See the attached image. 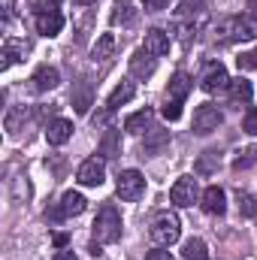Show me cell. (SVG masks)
Returning a JSON list of instances; mask_svg holds the SVG:
<instances>
[{
	"label": "cell",
	"mask_w": 257,
	"mask_h": 260,
	"mask_svg": "<svg viewBox=\"0 0 257 260\" xmlns=\"http://www.w3.org/2000/svg\"><path fill=\"white\" fill-rule=\"evenodd\" d=\"M218 37L224 43H248L257 37V18L251 15H233L218 24Z\"/></svg>",
	"instance_id": "cell-1"
},
{
	"label": "cell",
	"mask_w": 257,
	"mask_h": 260,
	"mask_svg": "<svg viewBox=\"0 0 257 260\" xmlns=\"http://www.w3.org/2000/svg\"><path fill=\"white\" fill-rule=\"evenodd\" d=\"M121 239V215L115 206H103L97 212V221H94V242L100 245H109V242H118Z\"/></svg>",
	"instance_id": "cell-2"
},
{
	"label": "cell",
	"mask_w": 257,
	"mask_h": 260,
	"mask_svg": "<svg viewBox=\"0 0 257 260\" xmlns=\"http://www.w3.org/2000/svg\"><path fill=\"white\" fill-rule=\"evenodd\" d=\"M151 242L154 245H160V248H167V245H173V242H179V236H182V224H179V218L173 215V212H157L154 215V221H151Z\"/></svg>",
	"instance_id": "cell-3"
},
{
	"label": "cell",
	"mask_w": 257,
	"mask_h": 260,
	"mask_svg": "<svg viewBox=\"0 0 257 260\" xmlns=\"http://www.w3.org/2000/svg\"><path fill=\"white\" fill-rule=\"evenodd\" d=\"M115 194L121 197L124 203H136L139 197L145 194V179H142V173H139V170H124V173H118Z\"/></svg>",
	"instance_id": "cell-4"
},
{
	"label": "cell",
	"mask_w": 257,
	"mask_h": 260,
	"mask_svg": "<svg viewBox=\"0 0 257 260\" xmlns=\"http://www.w3.org/2000/svg\"><path fill=\"white\" fill-rule=\"evenodd\" d=\"M200 197L203 194H200V185H197L194 176H182V179H176V185L170 188V200H173V206H179V209L194 206Z\"/></svg>",
	"instance_id": "cell-5"
},
{
	"label": "cell",
	"mask_w": 257,
	"mask_h": 260,
	"mask_svg": "<svg viewBox=\"0 0 257 260\" xmlns=\"http://www.w3.org/2000/svg\"><path fill=\"white\" fill-rule=\"evenodd\" d=\"M103 179H106V160L103 157H88V160H82V167H79V173H76V182L79 185H85V188H97V185H103Z\"/></svg>",
	"instance_id": "cell-6"
},
{
	"label": "cell",
	"mask_w": 257,
	"mask_h": 260,
	"mask_svg": "<svg viewBox=\"0 0 257 260\" xmlns=\"http://www.w3.org/2000/svg\"><path fill=\"white\" fill-rule=\"evenodd\" d=\"M221 121H224L221 109L212 106V103H203V106H197V112H194V133L206 136V133H212V130L221 127Z\"/></svg>",
	"instance_id": "cell-7"
},
{
	"label": "cell",
	"mask_w": 257,
	"mask_h": 260,
	"mask_svg": "<svg viewBox=\"0 0 257 260\" xmlns=\"http://www.w3.org/2000/svg\"><path fill=\"white\" fill-rule=\"evenodd\" d=\"M200 88H203L206 94H218V91L230 88V76H227V70H224L221 64H209L206 67V73H203V79H200Z\"/></svg>",
	"instance_id": "cell-8"
},
{
	"label": "cell",
	"mask_w": 257,
	"mask_h": 260,
	"mask_svg": "<svg viewBox=\"0 0 257 260\" xmlns=\"http://www.w3.org/2000/svg\"><path fill=\"white\" fill-rule=\"evenodd\" d=\"M61 27H64V15L55 9V6H43L40 12H37V34H43V37H58L61 34Z\"/></svg>",
	"instance_id": "cell-9"
},
{
	"label": "cell",
	"mask_w": 257,
	"mask_h": 260,
	"mask_svg": "<svg viewBox=\"0 0 257 260\" xmlns=\"http://www.w3.org/2000/svg\"><path fill=\"white\" fill-rule=\"evenodd\" d=\"M200 206H203L206 215H224L227 212V194L218 185H209L203 191V197H200Z\"/></svg>",
	"instance_id": "cell-10"
},
{
	"label": "cell",
	"mask_w": 257,
	"mask_h": 260,
	"mask_svg": "<svg viewBox=\"0 0 257 260\" xmlns=\"http://www.w3.org/2000/svg\"><path fill=\"white\" fill-rule=\"evenodd\" d=\"M88 209V200L79 194V191H67L55 209V218H73V215H82Z\"/></svg>",
	"instance_id": "cell-11"
},
{
	"label": "cell",
	"mask_w": 257,
	"mask_h": 260,
	"mask_svg": "<svg viewBox=\"0 0 257 260\" xmlns=\"http://www.w3.org/2000/svg\"><path fill=\"white\" fill-rule=\"evenodd\" d=\"M70 136H73V121H67V118L49 121V127H46L49 145H64V142H70Z\"/></svg>",
	"instance_id": "cell-12"
},
{
	"label": "cell",
	"mask_w": 257,
	"mask_h": 260,
	"mask_svg": "<svg viewBox=\"0 0 257 260\" xmlns=\"http://www.w3.org/2000/svg\"><path fill=\"white\" fill-rule=\"evenodd\" d=\"M142 49H145L151 58H160V55H167V52H170V37H167L164 30H157V27H154V30H148V34H145Z\"/></svg>",
	"instance_id": "cell-13"
},
{
	"label": "cell",
	"mask_w": 257,
	"mask_h": 260,
	"mask_svg": "<svg viewBox=\"0 0 257 260\" xmlns=\"http://www.w3.org/2000/svg\"><path fill=\"white\" fill-rule=\"evenodd\" d=\"M24 55H27V43L9 37V40L3 43V61H0V70H9L15 61H24Z\"/></svg>",
	"instance_id": "cell-14"
},
{
	"label": "cell",
	"mask_w": 257,
	"mask_h": 260,
	"mask_svg": "<svg viewBox=\"0 0 257 260\" xmlns=\"http://www.w3.org/2000/svg\"><path fill=\"white\" fill-rule=\"evenodd\" d=\"M30 82H34V91H52V88H58L61 73H58L55 67H40V70L30 76Z\"/></svg>",
	"instance_id": "cell-15"
},
{
	"label": "cell",
	"mask_w": 257,
	"mask_h": 260,
	"mask_svg": "<svg viewBox=\"0 0 257 260\" xmlns=\"http://www.w3.org/2000/svg\"><path fill=\"white\" fill-rule=\"evenodd\" d=\"M133 94H136V88H133V82H121V85H115V91L106 97V112H115L118 106H124L133 100Z\"/></svg>",
	"instance_id": "cell-16"
},
{
	"label": "cell",
	"mask_w": 257,
	"mask_h": 260,
	"mask_svg": "<svg viewBox=\"0 0 257 260\" xmlns=\"http://www.w3.org/2000/svg\"><path fill=\"white\" fill-rule=\"evenodd\" d=\"M130 73H133V76H139V79H148V76L154 73V58H151L145 49L133 52V58H130Z\"/></svg>",
	"instance_id": "cell-17"
},
{
	"label": "cell",
	"mask_w": 257,
	"mask_h": 260,
	"mask_svg": "<svg viewBox=\"0 0 257 260\" xmlns=\"http://www.w3.org/2000/svg\"><path fill=\"white\" fill-rule=\"evenodd\" d=\"M151 118H154V112L145 106V109H139V112H133V115L124 118V130H127V133H142V130L151 124Z\"/></svg>",
	"instance_id": "cell-18"
},
{
	"label": "cell",
	"mask_w": 257,
	"mask_h": 260,
	"mask_svg": "<svg viewBox=\"0 0 257 260\" xmlns=\"http://www.w3.org/2000/svg\"><path fill=\"white\" fill-rule=\"evenodd\" d=\"M188 91H191V79H188V73H176V76L170 79V88H167L170 100H185Z\"/></svg>",
	"instance_id": "cell-19"
},
{
	"label": "cell",
	"mask_w": 257,
	"mask_h": 260,
	"mask_svg": "<svg viewBox=\"0 0 257 260\" xmlns=\"http://www.w3.org/2000/svg\"><path fill=\"white\" fill-rule=\"evenodd\" d=\"M230 97H233V103H251V97H254L251 82H245V79H230Z\"/></svg>",
	"instance_id": "cell-20"
},
{
	"label": "cell",
	"mask_w": 257,
	"mask_h": 260,
	"mask_svg": "<svg viewBox=\"0 0 257 260\" xmlns=\"http://www.w3.org/2000/svg\"><path fill=\"white\" fill-rule=\"evenodd\" d=\"M27 121V109L24 106H12L9 112H6V121H3V127H6V133L9 136H15L18 130H21V124Z\"/></svg>",
	"instance_id": "cell-21"
},
{
	"label": "cell",
	"mask_w": 257,
	"mask_h": 260,
	"mask_svg": "<svg viewBox=\"0 0 257 260\" xmlns=\"http://www.w3.org/2000/svg\"><path fill=\"white\" fill-rule=\"evenodd\" d=\"M182 260H212L209 257V248L203 239H188L185 248H182Z\"/></svg>",
	"instance_id": "cell-22"
},
{
	"label": "cell",
	"mask_w": 257,
	"mask_h": 260,
	"mask_svg": "<svg viewBox=\"0 0 257 260\" xmlns=\"http://www.w3.org/2000/svg\"><path fill=\"white\" fill-rule=\"evenodd\" d=\"M170 145V133L167 130H151V136L142 142V151L145 154H157L160 148H167Z\"/></svg>",
	"instance_id": "cell-23"
},
{
	"label": "cell",
	"mask_w": 257,
	"mask_h": 260,
	"mask_svg": "<svg viewBox=\"0 0 257 260\" xmlns=\"http://www.w3.org/2000/svg\"><path fill=\"white\" fill-rule=\"evenodd\" d=\"M100 151H103L106 157H118V154H121V133H118V130H106V136H103V142H100Z\"/></svg>",
	"instance_id": "cell-24"
},
{
	"label": "cell",
	"mask_w": 257,
	"mask_h": 260,
	"mask_svg": "<svg viewBox=\"0 0 257 260\" xmlns=\"http://www.w3.org/2000/svg\"><path fill=\"white\" fill-rule=\"evenodd\" d=\"M112 21H115V24H133V21H136V12H133V3H130V0H118V3H115Z\"/></svg>",
	"instance_id": "cell-25"
},
{
	"label": "cell",
	"mask_w": 257,
	"mask_h": 260,
	"mask_svg": "<svg viewBox=\"0 0 257 260\" xmlns=\"http://www.w3.org/2000/svg\"><path fill=\"white\" fill-rule=\"evenodd\" d=\"M112 52H115V37H112V34H103V37L94 43V58H97V61H106V58H112Z\"/></svg>",
	"instance_id": "cell-26"
},
{
	"label": "cell",
	"mask_w": 257,
	"mask_h": 260,
	"mask_svg": "<svg viewBox=\"0 0 257 260\" xmlns=\"http://www.w3.org/2000/svg\"><path fill=\"white\" fill-rule=\"evenodd\" d=\"M218 167V151H203V157L197 160V173L200 176H212Z\"/></svg>",
	"instance_id": "cell-27"
},
{
	"label": "cell",
	"mask_w": 257,
	"mask_h": 260,
	"mask_svg": "<svg viewBox=\"0 0 257 260\" xmlns=\"http://www.w3.org/2000/svg\"><path fill=\"white\" fill-rule=\"evenodd\" d=\"M257 164V145H251L248 151H242L236 160H233V170H248V167H254Z\"/></svg>",
	"instance_id": "cell-28"
},
{
	"label": "cell",
	"mask_w": 257,
	"mask_h": 260,
	"mask_svg": "<svg viewBox=\"0 0 257 260\" xmlns=\"http://www.w3.org/2000/svg\"><path fill=\"white\" fill-rule=\"evenodd\" d=\"M73 106H76V112H82V115L88 112V106H91V91H88V85L73 94Z\"/></svg>",
	"instance_id": "cell-29"
},
{
	"label": "cell",
	"mask_w": 257,
	"mask_h": 260,
	"mask_svg": "<svg viewBox=\"0 0 257 260\" xmlns=\"http://www.w3.org/2000/svg\"><path fill=\"white\" fill-rule=\"evenodd\" d=\"M164 118H167V121H179V118H182V100H167Z\"/></svg>",
	"instance_id": "cell-30"
},
{
	"label": "cell",
	"mask_w": 257,
	"mask_h": 260,
	"mask_svg": "<svg viewBox=\"0 0 257 260\" xmlns=\"http://www.w3.org/2000/svg\"><path fill=\"white\" fill-rule=\"evenodd\" d=\"M242 130H245L248 136H257V106H251V109L245 112V118H242Z\"/></svg>",
	"instance_id": "cell-31"
},
{
	"label": "cell",
	"mask_w": 257,
	"mask_h": 260,
	"mask_svg": "<svg viewBox=\"0 0 257 260\" xmlns=\"http://www.w3.org/2000/svg\"><path fill=\"white\" fill-rule=\"evenodd\" d=\"M239 212L245 215V218H251L257 212V206H254V197L251 194H239Z\"/></svg>",
	"instance_id": "cell-32"
},
{
	"label": "cell",
	"mask_w": 257,
	"mask_h": 260,
	"mask_svg": "<svg viewBox=\"0 0 257 260\" xmlns=\"http://www.w3.org/2000/svg\"><path fill=\"white\" fill-rule=\"evenodd\" d=\"M236 64H239V70H257V49H254V52L239 55V58H236Z\"/></svg>",
	"instance_id": "cell-33"
},
{
	"label": "cell",
	"mask_w": 257,
	"mask_h": 260,
	"mask_svg": "<svg viewBox=\"0 0 257 260\" xmlns=\"http://www.w3.org/2000/svg\"><path fill=\"white\" fill-rule=\"evenodd\" d=\"M142 6H145L148 12H160V9L170 6V0H142Z\"/></svg>",
	"instance_id": "cell-34"
},
{
	"label": "cell",
	"mask_w": 257,
	"mask_h": 260,
	"mask_svg": "<svg viewBox=\"0 0 257 260\" xmlns=\"http://www.w3.org/2000/svg\"><path fill=\"white\" fill-rule=\"evenodd\" d=\"M145 260H176L170 251H164V248H154V251H148L145 254Z\"/></svg>",
	"instance_id": "cell-35"
},
{
	"label": "cell",
	"mask_w": 257,
	"mask_h": 260,
	"mask_svg": "<svg viewBox=\"0 0 257 260\" xmlns=\"http://www.w3.org/2000/svg\"><path fill=\"white\" fill-rule=\"evenodd\" d=\"M55 260H79L73 251H61V254H55Z\"/></svg>",
	"instance_id": "cell-36"
},
{
	"label": "cell",
	"mask_w": 257,
	"mask_h": 260,
	"mask_svg": "<svg viewBox=\"0 0 257 260\" xmlns=\"http://www.w3.org/2000/svg\"><path fill=\"white\" fill-rule=\"evenodd\" d=\"M46 3H49V6H58V3H64V0H46Z\"/></svg>",
	"instance_id": "cell-37"
},
{
	"label": "cell",
	"mask_w": 257,
	"mask_h": 260,
	"mask_svg": "<svg viewBox=\"0 0 257 260\" xmlns=\"http://www.w3.org/2000/svg\"><path fill=\"white\" fill-rule=\"evenodd\" d=\"M76 3H82V6H88V3H94V0H76Z\"/></svg>",
	"instance_id": "cell-38"
}]
</instances>
